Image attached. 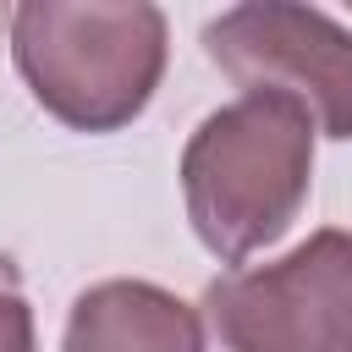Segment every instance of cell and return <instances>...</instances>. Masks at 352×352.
I'll return each mask as SVG.
<instances>
[{
  "mask_svg": "<svg viewBox=\"0 0 352 352\" xmlns=\"http://www.w3.org/2000/svg\"><path fill=\"white\" fill-rule=\"evenodd\" d=\"M314 121L270 94H242L198 121L182 148V198L198 242L242 264L270 248L314 182Z\"/></svg>",
  "mask_w": 352,
  "mask_h": 352,
  "instance_id": "cell-1",
  "label": "cell"
},
{
  "mask_svg": "<svg viewBox=\"0 0 352 352\" xmlns=\"http://www.w3.org/2000/svg\"><path fill=\"white\" fill-rule=\"evenodd\" d=\"M11 55L33 99L72 132L138 121L165 72V11L148 0H28Z\"/></svg>",
  "mask_w": 352,
  "mask_h": 352,
  "instance_id": "cell-2",
  "label": "cell"
},
{
  "mask_svg": "<svg viewBox=\"0 0 352 352\" xmlns=\"http://www.w3.org/2000/svg\"><path fill=\"white\" fill-rule=\"evenodd\" d=\"M209 60L242 88L297 104L314 132L352 138V28L319 6L248 0L204 22Z\"/></svg>",
  "mask_w": 352,
  "mask_h": 352,
  "instance_id": "cell-3",
  "label": "cell"
},
{
  "mask_svg": "<svg viewBox=\"0 0 352 352\" xmlns=\"http://www.w3.org/2000/svg\"><path fill=\"white\" fill-rule=\"evenodd\" d=\"M226 352H352V231H314L275 264H248L204 292Z\"/></svg>",
  "mask_w": 352,
  "mask_h": 352,
  "instance_id": "cell-4",
  "label": "cell"
},
{
  "mask_svg": "<svg viewBox=\"0 0 352 352\" xmlns=\"http://www.w3.org/2000/svg\"><path fill=\"white\" fill-rule=\"evenodd\" d=\"M60 352H204V319L154 280H99L72 302Z\"/></svg>",
  "mask_w": 352,
  "mask_h": 352,
  "instance_id": "cell-5",
  "label": "cell"
},
{
  "mask_svg": "<svg viewBox=\"0 0 352 352\" xmlns=\"http://www.w3.org/2000/svg\"><path fill=\"white\" fill-rule=\"evenodd\" d=\"M0 352H33V314L6 286H0Z\"/></svg>",
  "mask_w": 352,
  "mask_h": 352,
  "instance_id": "cell-6",
  "label": "cell"
}]
</instances>
